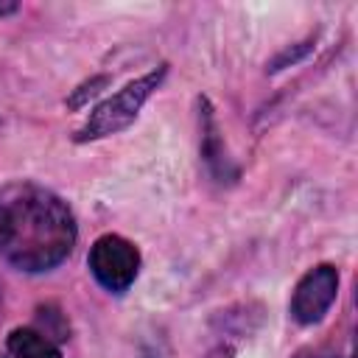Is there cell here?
Segmentation results:
<instances>
[{
  "instance_id": "cell-2",
  "label": "cell",
  "mask_w": 358,
  "mask_h": 358,
  "mask_svg": "<svg viewBox=\"0 0 358 358\" xmlns=\"http://www.w3.org/2000/svg\"><path fill=\"white\" fill-rule=\"evenodd\" d=\"M168 73V64H159L157 70H148L145 76L129 81L126 87H120L115 95H109L106 101H101L87 123L76 131V143H90V140H101V137H109V134H117L123 131L126 126L134 123V117L140 115L143 103L151 98V92L162 84Z\"/></svg>"
},
{
  "instance_id": "cell-6",
  "label": "cell",
  "mask_w": 358,
  "mask_h": 358,
  "mask_svg": "<svg viewBox=\"0 0 358 358\" xmlns=\"http://www.w3.org/2000/svg\"><path fill=\"white\" fill-rule=\"evenodd\" d=\"M8 352L14 358H62L59 347L31 327H17L8 333Z\"/></svg>"
},
{
  "instance_id": "cell-4",
  "label": "cell",
  "mask_w": 358,
  "mask_h": 358,
  "mask_svg": "<svg viewBox=\"0 0 358 358\" xmlns=\"http://www.w3.org/2000/svg\"><path fill=\"white\" fill-rule=\"evenodd\" d=\"M338 294V271L330 263L313 266L294 288L291 296V316L299 324H316L324 319L330 305L336 302Z\"/></svg>"
},
{
  "instance_id": "cell-8",
  "label": "cell",
  "mask_w": 358,
  "mask_h": 358,
  "mask_svg": "<svg viewBox=\"0 0 358 358\" xmlns=\"http://www.w3.org/2000/svg\"><path fill=\"white\" fill-rule=\"evenodd\" d=\"M14 11H17V3H0V17L14 14Z\"/></svg>"
},
{
  "instance_id": "cell-5",
  "label": "cell",
  "mask_w": 358,
  "mask_h": 358,
  "mask_svg": "<svg viewBox=\"0 0 358 358\" xmlns=\"http://www.w3.org/2000/svg\"><path fill=\"white\" fill-rule=\"evenodd\" d=\"M201 106V157L207 162V168L213 171L215 179H229L235 176L229 171V157L224 154V143L218 137V126H215V115H213V106L207 103V98L199 101Z\"/></svg>"
},
{
  "instance_id": "cell-7",
  "label": "cell",
  "mask_w": 358,
  "mask_h": 358,
  "mask_svg": "<svg viewBox=\"0 0 358 358\" xmlns=\"http://www.w3.org/2000/svg\"><path fill=\"white\" fill-rule=\"evenodd\" d=\"M103 84H106V78H103V76H98V78H92V81L81 84V87H78V92H76V95H73V98L67 101V106H73V109H76V106H84V103H87V98L98 95Z\"/></svg>"
},
{
  "instance_id": "cell-3",
  "label": "cell",
  "mask_w": 358,
  "mask_h": 358,
  "mask_svg": "<svg viewBox=\"0 0 358 358\" xmlns=\"http://www.w3.org/2000/svg\"><path fill=\"white\" fill-rule=\"evenodd\" d=\"M137 268L140 252L120 235H101L90 249V271L112 294H123L134 282Z\"/></svg>"
},
{
  "instance_id": "cell-1",
  "label": "cell",
  "mask_w": 358,
  "mask_h": 358,
  "mask_svg": "<svg viewBox=\"0 0 358 358\" xmlns=\"http://www.w3.org/2000/svg\"><path fill=\"white\" fill-rule=\"evenodd\" d=\"M76 218L64 199L36 182L0 187V257L20 271H50L76 246Z\"/></svg>"
}]
</instances>
